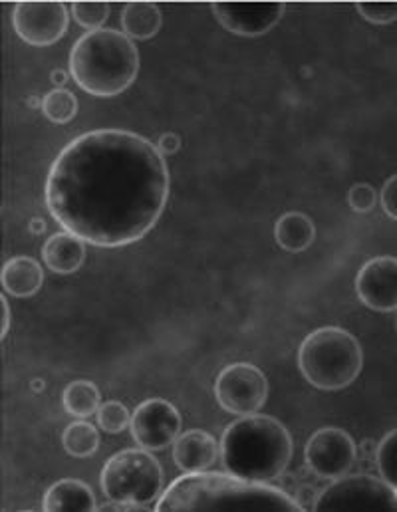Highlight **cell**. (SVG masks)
I'll return each mask as SVG.
<instances>
[{
	"mask_svg": "<svg viewBox=\"0 0 397 512\" xmlns=\"http://www.w3.org/2000/svg\"><path fill=\"white\" fill-rule=\"evenodd\" d=\"M169 199V169L155 143L128 129L72 139L46 179L52 219L84 243L118 249L141 241Z\"/></svg>",
	"mask_w": 397,
	"mask_h": 512,
	"instance_id": "obj_1",
	"label": "cell"
},
{
	"mask_svg": "<svg viewBox=\"0 0 397 512\" xmlns=\"http://www.w3.org/2000/svg\"><path fill=\"white\" fill-rule=\"evenodd\" d=\"M157 511H304L294 497L231 473H185L157 501Z\"/></svg>",
	"mask_w": 397,
	"mask_h": 512,
	"instance_id": "obj_2",
	"label": "cell"
},
{
	"mask_svg": "<svg viewBox=\"0 0 397 512\" xmlns=\"http://www.w3.org/2000/svg\"><path fill=\"white\" fill-rule=\"evenodd\" d=\"M294 453L290 431L274 417L243 415L233 421L221 439V461L227 473L253 481L270 483L278 479Z\"/></svg>",
	"mask_w": 397,
	"mask_h": 512,
	"instance_id": "obj_3",
	"label": "cell"
},
{
	"mask_svg": "<svg viewBox=\"0 0 397 512\" xmlns=\"http://www.w3.org/2000/svg\"><path fill=\"white\" fill-rule=\"evenodd\" d=\"M70 74L90 96L124 94L139 74V50L120 30L100 28L76 40L70 52Z\"/></svg>",
	"mask_w": 397,
	"mask_h": 512,
	"instance_id": "obj_4",
	"label": "cell"
},
{
	"mask_svg": "<svg viewBox=\"0 0 397 512\" xmlns=\"http://www.w3.org/2000/svg\"><path fill=\"white\" fill-rule=\"evenodd\" d=\"M298 368L316 389L338 391L354 384L364 368V352L356 336L338 326L318 328L298 350Z\"/></svg>",
	"mask_w": 397,
	"mask_h": 512,
	"instance_id": "obj_5",
	"label": "cell"
},
{
	"mask_svg": "<svg viewBox=\"0 0 397 512\" xmlns=\"http://www.w3.org/2000/svg\"><path fill=\"white\" fill-rule=\"evenodd\" d=\"M102 491L110 501L132 503L145 511L163 495V469L145 449H126L102 469Z\"/></svg>",
	"mask_w": 397,
	"mask_h": 512,
	"instance_id": "obj_6",
	"label": "cell"
},
{
	"mask_svg": "<svg viewBox=\"0 0 397 512\" xmlns=\"http://www.w3.org/2000/svg\"><path fill=\"white\" fill-rule=\"evenodd\" d=\"M314 511H397V491L372 475H346L318 493Z\"/></svg>",
	"mask_w": 397,
	"mask_h": 512,
	"instance_id": "obj_7",
	"label": "cell"
},
{
	"mask_svg": "<svg viewBox=\"0 0 397 512\" xmlns=\"http://www.w3.org/2000/svg\"><path fill=\"white\" fill-rule=\"evenodd\" d=\"M70 10L56 0H24L12 8V28L20 40L30 46H52L66 32Z\"/></svg>",
	"mask_w": 397,
	"mask_h": 512,
	"instance_id": "obj_8",
	"label": "cell"
},
{
	"mask_svg": "<svg viewBox=\"0 0 397 512\" xmlns=\"http://www.w3.org/2000/svg\"><path fill=\"white\" fill-rule=\"evenodd\" d=\"M215 397L231 415L259 413L268 397L266 376L253 364H231L217 376Z\"/></svg>",
	"mask_w": 397,
	"mask_h": 512,
	"instance_id": "obj_9",
	"label": "cell"
},
{
	"mask_svg": "<svg viewBox=\"0 0 397 512\" xmlns=\"http://www.w3.org/2000/svg\"><path fill=\"white\" fill-rule=\"evenodd\" d=\"M304 461L320 479L336 481L346 477L358 461V447L348 431L322 427L306 443Z\"/></svg>",
	"mask_w": 397,
	"mask_h": 512,
	"instance_id": "obj_10",
	"label": "cell"
},
{
	"mask_svg": "<svg viewBox=\"0 0 397 512\" xmlns=\"http://www.w3.org/2000/svg\"><path fill=\"white\" fill-rule=\"evenodd\" d=\"M181 415L167 399H147L132 413L133 441L145 451H161L171 447L181 435Z\"/></svg>",
	"mask_w": 397,
	"mask_h": 512,
	"instance_id": "obj_11",
	"label": "cell"
},
{
	"mask_svg": "<svg viewBox=\"0 0 397 512\" xmlns=\"http://www.w3.org/2000/svg\"><path fill=\"white\" fill-rule=\"evenodd\" d=\"M211 10L217 22L231 34L257 38L272 30L284 10V2H213Z\"/></svg>",
	"mask_w": 397,
	"mask_h": 512,
	"instance_id": "obj_12",
	"label": "cell"
},
{
	"mask_svg": "<svg viewBox=\"0 0 397 512\" xmlns=\"http://www.w3.org/2000/svg\"><path fill=\"white\" fill-rule=\"evenodd\" d=\"M356 294L374 312L397 310V258L374 256L356 276Z\"/></svg>",
	"mask_w": 397,
	"mask_h": 512,
	"instance_id": "obj_13",
	"label": "cell"
},
{
	"mask_svg": "<svg viewBox=\"0 0 397 512\" xmlns=\"http://www.w3.org/2000/svg\"><path fill=\"white\" fill-rule=\"evenodd\" d=\"M219 453L221 445H217L213 435L201 429L185 431L173 443V461L183 473L209 471L217 463Z\"/></svg>",
	"mask_w": 397,
	"mask_h": 512,
	"instance_id": "obj_14",
	"label": "cell"
},
{
	"mask_svg": "<svg viewBox=\"0 0 397 512\" xmlns=\"http://www.w3.org/2000/svg\"><path fill=\"white\" fill-rule=\"evenodd\" d=\"M42 260L56 274H74L86 260V243L68 231L56 233L44 243Z\"/></svg>",
	"mask_w": 397,
	"mask_h": 512,
	"instance_id": "obj_15",
	"label": "cell"
},
{
	"mask_svg": "<svg viewBox=\"0 0 397 512\" xmlns=\"http://www.w3.org/2000/svg\"><path fill=\"white\" fill-rule=\"evenodd\" d=\"M44 284L42 266L30 256H14L2 268V288L16 298L34 296Z\"/></svg>",
	"mask_w": 397,
	"mask_h": 512,
	"instance_id": "obj_16",
	"label": "cell"
},
{
	"mask_svg": "<svg viewBox=\"0 0 397 512\" xmlns=\"http://www.w3.org/2000/svg\"><path fill=\"white\" fill-rule=\"evenodd\" d=\"M44 511H96L94 491L78 479H62L54 483L42 501Z\"/></svg>",
	"mask_w": 397,
	"mask_h": 512,
	"instance_id": "obj_17",
	"label": "cell"
},
{
	"mask_svg": "<svg viewBox=\"0 0 397 512\" xmlns=\"http://www.w3.org/2000/svg\"><path fill=\"white\" fill-rule=\"evenodd\" d=\"M316 239V227L304 213H284L274 225V241L286 253H304Z\"/></svg>",
	"mask_w": 397,
	"mask_h": 512,
	"instance_id": "obj_18",
	"label": "cell"
},
{
	"mask_svg": "<svg viewBox=\"0 0 397 512\" xmlns=\"http://www.w3.org/2000/svg\"><path fill=\"white\" fill-rule=\"evenodd\" d=\"M163 24L161 10L155 2H128L122 10V28L124 34L135 40L153 38Z\"/></svg>",
	"mask_w": 397,
	"mask_h": 512,
	"instance_id": "obj_19",
	"label": "cell"
},
{
	"mask_svg": "<svg viewBox=\"0 0 397 512\" xmlns=\"http://www.w3.org/2000/svg\"><path fill=\"white\" fill-rule=\"evenodd\" d=\"M62 403H64V409L72 417L88 419V417L96 415L102 405L100 389L88 380H76V382L66 385L64 393H62Z\"/></svg>",
	"mask_w": 397,
	"mask_h": 512,
	"instance_id": "obj_20",
	"label": "cell"
},
{
	"mask_svg": "<svg viewBox=\"0 0 397 512\" xmlns=\"http://www.w3.org/2000/svg\"><path fill=\"white\" fill-rule=\"evenodd\" d=\"M64 451L76 459L92 457L100 447V435L96 427L88 421H74L62 433Z\"/></svg>",
	"mask_w": 397,
	"mask_h": 512,
	"instance_id": "obj_21",
	"label": "cell"
},
{
	"mask_svg": "<svg viewBox=\"0 0 397 512\" xmlns=\"http://www.w3.org/2000/svg\"><path fill=\"white\" fill-rule=\"evenodd\" d=\"M42 112L44 116L58 126H64L68 122H72L78 114V98L66 90V88H56L52 92H48L42 98Z\"/></svg>",
	"mask_w": 397,
	"mask_h": 512,
	"instance_id": "obj_22",
	"label": "cell"
},
{
	"mask_svg": "<svg viewBox=\"0 0 397 512\" xmlns=\"http://www.w3.org/2000/svg\"><path fill=\"white\" fill-rule=\"evenodd\" d=\"M376 467L380 477L397 491V429L390 431L376 451Z\"/></svg>",
	"mask_w": 397,
	"mask_h": 512,
	"instance_id": "obj_23",
	"label": "cell"
},
{
	"mask_svg": "<svg viewBox=\"0 0 397 512\" xmlns=\"http://www.w3.org/2000/svg\"><path fill=\"white\" fill-rule=\"evenodd\" d=\"M98 425L106 433H122L132 423V413L122 401H106L98 409Z\"/></svg>",
	"mask_w": 397,
	"mask_h": 512,
	"instance_id": "obj_24",
	"label": "cell"
},
{
	"mask_svg": "<svg viewBox=\"0 0 397 512\" xmlns=\"http://www.w3.org/2000/svg\"><path fill=\"white\" fill-rule=\"evenodd\" d=\"M72 16L82 28H86L88 32H94V30H100L104 26V22L108 20L110 4L108 2H92V0L74 2Z\"/></svg>",
	"mask_w": 397,
	"mask_h": 512,
	"instance_id": "obj_25",
	"label": "cell"
},
{
	"mask_svg": "<svg viewBox=\"0 0 397 512\" xmlns=\"http://www.w3.org/2000/svg\"><path fill=\"white\" fill-rule=\"evenodd\" d=\"M380 201L378 191L370 183H356L346 195V203L354 213H372Z\"/></svg>",
	"mask_w": 397,
	"mask_h": 512,
	"instance_id": "obj_26",
	"label": "cell"
},
{
	"mask_svg": "<svg viewBox=\"0 0 397 512\" xmlns=\"http://www.w3.org/2000/svg\"><path fill=\"white\" fill-rule=\"evenodd\" d=\"M356 10L372 24H390L397 20V2H358Z\"/></svg>",
	"mask_w": 397,
	"mask_h": 512,
	"instance_id": "obj_27",
	"label": "cell"
},
{
	"mask_svg": "<svg viewBox=\"0 0 397 512\" xmlns=\"http://www.w3.org/2000/svg\"><path fill=\"white\" fill-rule=\"evenodd\" d=\"M380 203H382V209L384 213L397 221V175H392L384 187H382V193H380Z\"/></svg>",
	"mask_w": 397,
	"mask_h": 512,
	"instance_id": "obj_28",
	"label": "cell"
},
{
	"mask_svg": "<svg viewBox=\"0 0 397 512\" xmlns=\"http://www.w3.org/2000/svg\"><path fill=\"white\" fill-rule=\"evenodd\" d=\"M155 147L159 149V153H161L163 157L173 155V153H177L179 147H181V137H179L177 133H173V131L161 133L159 139H157V143H155Z\"/></svg>",
	"mask_w": 397,
	"mask_h": 512,
	"instance_id": "obj_29",
	"label": "cell"
},
{
	"mask_svg": "<svg viewBox=\"0 0 397 512\" xmlns=\"http://www.w3.org/2000/svg\"><path fill=\"white\" fill-rule=\"evenodd\" d=\"M0 304H2V338H6L8 334V328H10V306H8V300L6 296L0 298Z\"/></svg>",
	"mask_w": 397,
	"mask_h": 512,
	"instance_id": "obj_30",
	"label": "cell"
},
{
	"mask_svg": "<svg viewBox=\"0 0 397 512\" xmlns=\"http://www.w3.org/2000/svg\"><path fill=\"white\" fill-rule=\"evenodd\" d=\"M66 80H68V74H66L62 68H58V70L52 72V82H54L56 86H64Z\"/></svg>",
	"mask_w": 397,
	"mask_h": 512,
	"instance_id": "obj_31",
	"label": "cell"
}]
</instances>
